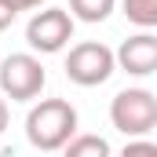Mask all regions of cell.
Listing matches in <instances>:
<instances>
[{"label": "cell", "instance_id": "obj_1", "mask_svg": "<svg viewBox=\"0 0 157 157\" xmlns=\"http://www.w3.org/2000/svg\"><path fill=\"white\" fill-rule=\"evenodd\" d=\"M73 135H77V110L66 99H40L26 113V139L40 154L66 150Z\"/></svg>", "mask_w": 157, "mask_h": 157}, {"label": "cell", "instance_id": "obj_2", "mask_svg": "<svg viewBox=\"0 0 157 157\" xmlns=\"http://www.w3.org/2000/svg\"><path fill=\"white\" fill-rule=\"evenodd\" d=\"M110 121L121 135H150L157 128V95L150 88H124L110 99Z\"/></svg>", "mask_w": 157, "mask_h": 157}, {"label": "cell", "instance_id": "obj_3", "mask_svg": "<svg viewBox=\"0 0 157 157\" xmlns=\"http://www.w3.org/2000/svg\"><path fill=\"white\" fill-rule=\"evenodd\" d=\"M48 84V70L37 55L29 51H15L0 62V91L11 102H33Z\"/></svg>", "mask_w": 157, "mask_h": 157}, {"label": "cell", "instance_id": "obj_4", "mask_svg": "<svg viewBox=\"0 0 157 157\" xmlns=\"http://www.w3.org/2000/svg\"><path fill=\"white\" fill-rule=\"evenodd\" d=\"M113 70H117V51H110L99 40L73 44L70 55H66V77L77 88H99L113 77Z\"/></svg>", "mask_w": 157, "mask_h": 157}, {"label": "cell", "instance_id": "obj_5", "mask_svg": "<svg viewBox=\"0 0 157 157\" xmlns=\"http://www.w3.org/2000/svg\"><path fill=\"white\" fill-rule=\"evenodd\" d=\"M73 15L62 7H44L26 22V44L40 55H59L73 40Z\"/></svg>", "mask_w": 157, "mask_h": 157}, {"label": "cell", "instance_id": "obj_6", "mask_svg": "<svg viewBox=\"0 0 157 157\" xmlns=\"http://www.w3.org/2000/svg\"><path fill=\"white\" fill-rule=\"evenodd\" d=\"M117 66L132 77H150L157 73V37L154 33H135L117 48Z\"/></svg>", "mask_w": 157, "mask_h": 157}, {"label": "cell", "instance_id": "obj_7", "mask_svg": "<svg viewBox=\"0 0 157 157\" xmlns=\"http://www.w3.org/2000/svg\"><path fill=\"white\" fill-rule=\"evenodd\" d=\"M113 7H117V0H70V15L77 22H88V26L106 22L113 15Z\"/></svg>", "mask_w": 157, "mask_h": 157}, {"label": "cell", "instance_id": "obj_8", "mask_svg": "<svg viewBox=\"0 0 157 157\" xmlns=\"http://www.w3.org/2000/svg\"><path fill=\"white\" fill-rule=\"evenodd\" d=\"M121 11L139 29H157V0H121Z\"/></svg>", "mask_w": 157, "mask_h": 157}, {"label": "cell", "instance_id": "obj_9", "mask_svg": "<svg viewBox=\"0 0 157 157\" xmlns=\"http://www.w3.org/2000/svg\"><path fill=\"white\" fill-rule=\"evenodd\" d=\"M113 150L106 139H99V135H73L70 143H66V157H106Z\"/></svg>", "mask_w": 157, "mask_h": 157}, {"label": "cell", "instance_id": "obj_10", "mask_svg": "<svg viewBox=\"0 0 157 157\" xmlns=\"http://www.w3.org/2000/svg\"><path fill=\"white\" fill-rule=\"evenodd\" d=\"M135 154H150V157H157V143H143L139 135H135V139H128V143H124V157H135Z\"/></svg>", "mask_w": 157, "mask_h": 157}, {"label": "cell", "instance_id": "obj_11", "mask_svg": "<svg viewBox=\"0 0 157 157\" xmlns=\"http://www.w3.org/2000/svg\"><path fill=\"white\" fill-rule=\"evenodd\" d=\"M15 18H18V7H15L11 0H0V33H4V29L15 22Z\"/></svg>", "mask_w": 157, "mask_h": 157}, {"label": "cell", "instance_id": "obj_12", "mask_svg": "<svg viewBox=\"0 0 157 157\" xmlns=\"http://www.w3.org/2000/svg\"><path fill=\"white\" fill-rule=\"evenodd\" d=\"M7 121H11V110H7V95L0 91V135L7 132Z\"/></svg>", "mask_w": 157, "mask_h": 157}, {"label": "cell", "instance_id": "obj_13", "mask_svg": "<svg viewBox=\"0 0 157 157\" xmlns=\"http://www.w3.org/2000/svg\"><path fill=\"white\" fill-rule=\"evenodd\" d=\"M11 4H15L18 11H33V7H40L44 0H11Z\"/></svg>", "mask_w": 157, "mask_h": 157}]
</instances>
